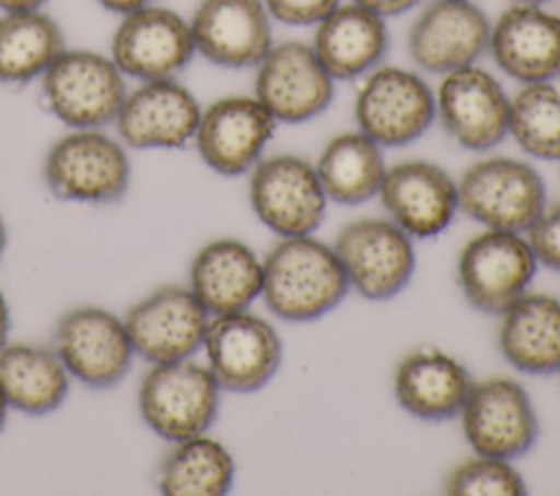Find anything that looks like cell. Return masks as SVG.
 I'll return each instance as SVG.
<instances>
[{
  "mask_svg": "<svg viewBox=\"0 0 560 496\" xmlns=\"http://www.w3.org/2000/svg\"><path fill=\"white\" fill-rule=\"evenodd\" d=\"M350 284L332 247L306 236L280 238L262 260V299L284 321H313L335 310Z\"/></svg>",
  "mask_w": 560,
  "mask_h": 496,
  "instance_id": "obj_1",
  "label": "cell"
},
{
  "mask_svg": "<svg viewBox=\"0 0 560 496\" xmlns=\"http://www.w3.org/2000/svg\"><path fill=\"white\" fill-rule=\"evenodd\" d=\"M42 173L52 197L105 205L129 190L131 160L127 146L101 129H70L46 151Z\"/></svg>",
  "mask_w": 560,
  "mask_h": 496,
  "instance_id": "obj_2",
  "label": "cell"
},
{
  "mask_svg": "<svg viewBox=\"0 0 560 496\" xmlns=\"http://www.w3.org/2000/svg\"><path fill=\"white\" fill-rule=\"evenodd\" d=\"M127 92L114 59L96 50L66 48L42 74L46 109L70 129H103L114 122Z\"/></svg>",
  "mask_w": 560,
  "mask_h": 496,
  "instance_id": "obj_3",
  "label": "cell"
},
{
  "mask_svg": "<svg viewBox=\"0 0 560 496\" xmlns=\"http://www.w3.org/2000/svg\"><path fill=\"white\" fill-rule=\"evenodd\" d=\"M221 387L208 365L192 358L151 365L138 387V411L144 424L166 441H182L214 424Z\"/></svg>",
  "mask_w": 560,
  "mask_h": 496,
  "instance_id": "obj_4",
  "label": "cell"
},
{
  "mask_svg": "<svg viewBox=\"0 0 560 496\" xmlns=\"http://www.w3.org/2000/svg\"><path fill=\"white\" fill-rule=\"evenodd\" d=\"M459 210L486 229L527 232L547 208L545 181L514 157H483L468 166L457 184Z\"/></svg>",
  "mask_w": 560,
  "mask_h": 496,
  "instance_id": "obj_5",
  "label": "cell"
},
{
  "mask_svg": "<svg viewBox=\"0 0 560 496\" xmlns=\"http://www.w3.org/2000/svg\"><path fill=\"white\" fill-rule=\"evenodd\" d=\"M357 129L381 146H407L435 120V92L413 70L378 66L354 98Z\"/></svg>",
  "mask_w": 560,
  "mask_h": 496,
  "instance_id": "obj_6",
  "label": "cell"
},
{
  "mask_svg": "<svg viewBox=\"0 0 560 496\" xmlns=\"http://www.w3.org/2000/svg\"><path fill=\"white\" fill-rule=\"evenodd\" d=\"M52 350L70 378L90 389H112L122 382L136 356L125 321L101 306L66 310L55 326Z\"/></svg>",
  "mask_w": 560,
  "mask_h": 496,
  "instance_id": "obj_7",
  "label": "cell"
},
{
  "mask_svg": "<svg viewBox=\"0 0 560 496\" xmlns=\"http://www.w3.org/2000/svg\"><path fill=\"white\" fill-rule=\"evenodd\" d=\"M348 284L365 299L396 297L416 271L411 236L392 219H359L341 227L332 245Z\"/></svg>",
  "mask_w": 560,
  "mask_h": 496,
  "instance_id": "obj_8",
  "label": "cell"
},
{
  "mask_svg": "<svg viewBox=\"0 0 560 496\" xmlns=\"http://www.w3.org/2000/svg\"><path fill=\"white\" fill-rule=\"evenodd\" d=\"M536 267L527 238L516 232L486 229L464 245L457 258V282L470 306L503 315L527 293Z\"/></svg>",
  "mask_w": 560,
  "mask_h": 496,
  "instance_id": "obj_9",
  "label": "cell"
},
{
  "mask_svg": "<svg viewBox=\"0 0 560 496\" xmlns=\"http://www.w3.org/2000/svg\"><path fill=\"white\" fill-rule=\"evenodd\" d=\"M326 203L315 164L300 155H271L252 168L249 205L280 238L313 234L326 216Z\"/></svg>",
  "mask_w": 560,
  "mask_h": 496,
  "instance_id": "obj_10",
  "label": "cell"
},
{
  "mask_svg": "<svg viewBox=\"0 0 560 496\" xmlns=\"http://www.w3.org/2000/svg\"><path fill=\"white\" fill-rule=\"evenodd\" d=\"M201 347L219 387L234 393L262 389L282 363L278 332L249 310L210 317Z\"/></svg>",
  "mask_w": 560,
  "mask_h": 496,
  "instance_id": "obj_11",
  "label": "cell"
},
{
  "mask_svg": "<svg viewBox=\"0 0 560 496\" xmlns=\"http://www.w3.org/2000/svg\"><path fill=\"white\" fill-rule=\"evenodd\" d=\"M122 321L136 356L160 365L192 358L203 345L210 315L188 286L164 284L138 299Z\"/></svg>",
  "mask_w": 560,
  "mask_h": 496,
  "instance_id": "obj_12",
  "label": "cell"
},
{
  "mask_svg": "<svg viewBox=\"0 0 560 496\" xmlns=\"http://www.w3.org/2000/svg\"><path fill=\"white\" fill-rule=\"evenodd\" d=\"M254 96L276 122L302 125L328 109L335 79L326 72L311 44H273L256 66Z\"/></svg>",
  "mask_w": 560,
  "mask_h": 496,
  "instance_id": "obj_13",
  "label": "cell"
},
{
  "mask_svg": "<svg viewBox=\"0 0 560 496\" xmlns=\"http://www.w3.org/2000/svg\"><path fill=\"white\" fill-rule=\"evenodd\" d=\"M462 430L477 454L516 459L523 457L538 437L534 404L512 378H488L472 385L462 411Z\"/></svg>",
  "mask_w": 560,
  "mask_h": 496,
  "instance_id": "obj_14",
  "label": "cell"
},
{
  "mask_svg": "<svg viewBox=\"0 0 560 496\" xmlns=\"http://www.w3.org/2000/svg\"><path fill=\"white\" fill-rule=\"evenodd\" d=\"M197 55L190 22L153 2L120 15L112 35V59L125 76L138 81L168 79Z\"/></svg>",
  "mask_w": 560,
  "mask_h": 496,
  "instance_id": "obj_15",
  "label": "cell"
},
{
  "mask_svg": "<svg viewBox=\"0 0 560 496\" xmlns=\"http://www.w3.org/2000/svg\"><path fill=\"white\" fill-rule=\"evenodd\" d=\"M435 118L462 149L488 151L508 135L510 96L494 74L477 63L464 66L442 74Z\"/></svg>",
  "mask_w": 560,
  "mask_h": 496,
  "instance_id": "obj_16",
  "label": "cell"
},
{
  "mask_svg": "<svg viewBox=\"0 0 560 496\" xmlns=\"http://www.w3.org/2000/svg\"><path fill=\"white\" fill-rule=\"evenodd\" d=\"M276 125V118L254 94L223 96L201 109L192 142L210 170L236 177L258 164Z\"/></svg>",
  "mask_w": 560,
  "mask_h": 496,
  "instance_id": "obj_17",
  "label": "cell"
},
{
  "mask_svg": "<svg viewBox=\"0 0 560 496\" xmlns=\"http://www.w3.org/2000/svg\"><path fill=\"white\" fill-rule=\"evenodd\" d=\"M201 105L175 76L140 81L127 92L114 120L129 149H182L195 140Z\"/></svg>",
  "mask_w": 560,
  "mask_h": 496,
  "instance_id": "obj_18",
  "label": "cell"
},
{
  "mask_svg": "<svg viewBox=\"0 0 560 496\" xmlns=\"http://www.w3.org/2000/svg\"><path fill=\"white\" fill-rule=\"evenodd\" d=\"M490 20L472 0H431L413 20L407 48L418 68L446 74L488 50Z\"/></svg>",
  "mask_w": 560,
  "mask_h": 496,
  "instance_id": "obj_19",
  "label": "cell"
},
{
  "mask_svg": "<svg viewBox=\"0 0 560 496\" xmlns=\"http://www.w3.org/2000/svg\"><path fill=\"white\" fill-rule=\"evenodd\" d=\"M188 22L195 50L219 68H256L273 46L262 0H201Z\"/></svg>",
  "mask_w": 560,
  "mask_h": 496,
  "instance_id": "obj_20",
  "label": "cell"
},
{
  "mask_svg": "<svg viewBox=\"0 0 560 496\" xmlns=\"http://www.w3.org/2000/svg\"><path fill=\"white\" fill-rule=\"evenodd\" d=\"M488 50L503 74L525 83L560 76V15L514 2L490 24Z\"/></svg>",
  "mask_w": 560,
  "mask_h": 496,
  "instance_id": "obj_21",
  "label": "cell"
},
{
  "mask_svg": "<svg viewBox=\"0 0 560 496\" xmlns=\"http://www.w3.org/2000/svg\"><path fill=\"white\" fill-rule=\"evenodd\" d=\"M378 197L411 238L442 234L459 210L457 184L433 162L409 160L385 170Z\"/></svg>",
  "mask_w": 560,
  "mask_h": 496,
  "instance_id": "obj_22",
  "label": "cell"
},
{
  "mask_svg": "<svg viewBox=\"0 0 560 496\" xmlns=\"http://www.w3.org/2000/svg\"><path fill=\"white\" fill-rule=\"evenodd\" d=\"M188 288L210 317L247 310L262 293V260L243 240H210L190 262Z\"/></svg>",
  "mask_w": 560,
  "mask_h": 496,
  "instance_id": "obj_23",
  "label": "cell"
},
{
  "mask_svg": "<svg viewBox=\"0 0 560 496\" xmlns=\"http://www.w3.org/2000/svg\"><path fill=\"white\" fill-rule=\"evenodd\" d=\"M387 44L385 17L354 2H341L315 24L311 46L335 81H350L378 68Z\"/></svg>",
  "mask_w": 560,
  "mask_h": 496,
  "instance_id": "obj_24",
  "label": "cell"
},
{
  "mask_svg": "<svg viewBox=\"0 0 560 496\" xmlns=\"http://www.w3.org/2000/svg\"><path fill=\"white\" fill-rule=\"evenodd\" d=\"M472 385L464 363L435 347L407 354L394 376L398 404L424 422L457 417Z\"/></svg>",
  "mask_w": 560,
  "mask_h": 496,
  "instance_id": "obj_25",
  "label": "cell"
},
{
  "mask_svg": "<svg viewBox=\"0 0 560 496\" xmlns=\"http://www.w3.org/2000/svg\"><path fill=\"white\" fill-rule=\"evenodd\" d=\"M499 350L523 374L560 371V299L542 293L518 297L503 312Z\"/></svg>",
  "mask_w": 560,
  "mask_h": 496,
  "instance_id": "obj_26",
  "label": "cell"
},
{
  "mask_svg": "<svg viewBox=\"0 0 560 496\" xmlns=\"http://www.w3.org/2000/svg\"><path fill=\"white\" fill-rule=\"evenodd\" d=\"M70 391V374L57 352L37 343H7L0 350V393L24 415L57 411Z\"/></svg>",
  "mask_w": 560,
  "mask_h": 496,
  "instance_id": "obj_27",
  "label": "cell"
},
{
  "mask_svg": "<svg viewBox=\"0 0 560 496\" xmlns=\"http://www.w3.org/2000/svg\"><path fill=\"white\" fill-rule=\"evenodd\" d=\"M385 170L383 146L359 129L330 138L315 164L326 199L341 205H359L376 197Z\"/></svg>",
  "mask_w": 560,
  "mask_h": 496,
  "instance_id": "obj_28",
  "label": "cell"
},
{
  "mask_svg": "<svg viewBox=\"0 0 560 496\" xmlns=\"http://www.w3.org/2000/svg\"><path fill=\"white\" fill-rule=\"evenodd\" d=\"M66 50L63 31L42 9L0 15V83L26 85Z\"/></svg>",
  "mask_w": 560,
  "mask_h": 496,
  "instance_id": "obj_29",
  "label": "cell"
},
{
  "mask_svg": "<svg viewBox=\"0 0 560 496\" xmlns=\"http://www.w3.org/2000/svg\"><path fill=\"white\" fill-rule=\"evenodd\" d=\"M234 457L206 433L173 441L160 463L158 489L166 496H221L234 483Z\"/></svg>",
  "mask_w": 560,
  "mask_h": 496,
  "instance_id": "obj_30",
  "label": "cell"
},
{
  "mask_svg": "<svg viewBox=\"0 0 560 496\" xmlns=\"http://www.w3.org/2000/svg\"><path fill=\"white\" fill-rule=\"evenodd\" d=\"M508 133L532 157L560 162V87L525 83L510 98Z\"/></svg>",
  "mask_w": 560,
  "mask_h": 496,
  "instance_id": "obj_31",
  "label": "cell"
},
{
  "mask_svg": "<svg viewBox=\"0 0 560 496\" xmlns=\"http://www.w3.org/2000/svg\"><path fill=\"white\" fill-rule=\"evenodd\" d=\"M525 481L508 459L477 454L453 468L444 492L453 496H521Z\"/></svg>",
  "mask_w": 560,
  "mask_h": 496,
  "instance_id": "obj_32",
  "label": "cell"
},
{
  "mask_svg": "<svg viewBox=\"0 0 560 496\" xmlns=\"http://www.w3.org/2000/svg\"><path fill=\"white\" fill-rule=\"evenodd\" d=\"M527 243L538 264L560 271V203L542 210L527 229Z\"/></svg>",
  "mask_w": 560,
  "mask_h": 496,
  "instance_id": "obj_33",
  "label": "cell"
},
{
  "mask_svg": "<svg viewBox=\"0 0 560 496\" xmlns=\"http://www.w3.org/2000/svg\"><path fill=\"white\" fill-rule=\"evenodd\" d=\"M271 20L289 26H315L343 0H262Z\"/></svg>",
  "mask_w": 560,
  "mask_h": 496,
  "instance_id": "obj_34",
  "label": "cell"
},
{
  "mask_svg": "<svg viewBox=\"0 0 560 496\" xmlns=\"http://www.w3.org/2000/svg\"><path fill=\"white\" fill-rule=\"evenodd\" d=\"M381 17H396V15H402L407 11H411L413 7H418L422 0H350Z\"/></svg>",
  "mask_w": 560,
  "mask_h": 496,
  "instance_id": "obj_35",
  "label": "cell"
},
{
  "mask_svg": "<svg viewBox=\"0 0 560 496\" xmlns=\"http://www.w3.org/2000/svg\"><path fill=\"white\" fill-rule=\"evenodd\" d=\"M103 9L112 11V13H118V15H127L136 9H142L147 4H151L153 0H96Z\"/></svg>",
  "mask_w": 560,
  "mask_h": 496,
  "instance_id": "obj_36",
  "label": "cell"
},
{
  "mask_svg": "<svg viewBox=\"0 0 560 496\" xmlns=\"http://www.w3.org/2000/svg\"><path fill=\"white\" fill-rule=\"evenodd\" d=\"M48 0H0V11L9 13V11H33V9H42Z\"/></svg>",
  "mask_w": 560,
  "mask_h": 496,
  "instance_id": "obj_37",
  "label": "cell"
},
{
  "mask_svg": "<svg viewBox=\"0 0 560 496\" xmlns=\"http://www.w3.org/2000/svg\"><path fill=\"white\" fill-rule=\"evenodd\" d=\"M9 328H11V312L4 293L0 291V350L9 343Z\"/></svg>",
  "mask_w": 560,
  "mask_h": 496,
  "instance_id": "obj_38",
  "label": "cell"
},
{
  "mask_svg": "<svg viewBox=\"0 0 560 496\" xmlns=\"http://www.w3.org/2000/svg\"><path fill=\"white\" fill-rule=\"evenodd\" d=\"M7 413H9V404H7V400H4V395L0 393V433H2V428H4V424H7Z\"/></svg>",
  "mask_w": 560,
  "mask_h": 496,
  "instance_id": "obj_39",
  "label": "cell"
},
{
  "mask_svg": "<svg viewBox=\"0 0 560 496\" xmlns=\"http://www.w3.org/2000/svg\"><path fill=\"white\" fill-rule=\"evenodd\" d=\"M4 247H7V225H4V221L0 216V258L4 253Z\"/></svg>",
  "mask_w": 560,
  "mask_h": 496,
  "instance_id": "obj_40",
  "label": "cell"
},
{
  "mask_svg": "<svg viewBox=\"0 0 560 496\" xmlns=\"http://www.w3.org/2000/svg\"><path fill=\"white\" fill-rule=\"evenodd\" d=\"M514 2H527V4H545L547 0H514Z\"/></svg>",
  "mask_w": 560,
  "mask_h": 496,
  "instance_id": "obj_41",
  "label": "cell"
}]
</instances>
